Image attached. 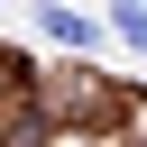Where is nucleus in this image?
<instances>
[{"mask_svg":"<svg viewBox=\"0 0 147 147\" xmlns=\"http://www.w3.org/2000/svg\"><path fill=\"white\" fill-rule=\"evenodd\" d=\"M37 18H46V37H74V46H83V37H92V28H83V18H74V9H55V0H46V9H37Z\"/></svg>","mask_w":147,"mask_h":147,"instance_id":"f257e3e1","label":"nucleus"},{"mask_svg":"<svg viewBox=\"0 0 147 147\" xmlns=\"http://www.w3.org/2000/svg\"><path fill=\"white\" fill-rule=\"evenodd\" d=\"M110 18H119V37H129V46H147V0H119Z\"/></svg>","mask_w":147,"mask_h":147,"instance_id":"f03ea898","label":"nucleus"}]
</instances>
